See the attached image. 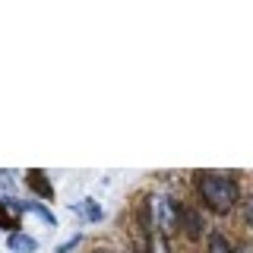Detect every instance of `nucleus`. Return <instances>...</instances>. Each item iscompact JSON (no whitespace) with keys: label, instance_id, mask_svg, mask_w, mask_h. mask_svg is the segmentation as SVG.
Masks as SVG:
<instances>
[{"label":"nucleus","instance_id":"nucleus-6","mask_svg":"<svg viewBox=\"0 0 253 253\" xmlns=\"http://www.w3.org/2000/svg\"><path fill=\"white\" fill-rule=\"evenodd\" d=\"M22 209L35 212V215L42 218V221H47V225H51V228L57 225V218H54V212H51V209H44V206H42V203H35V200H32V203H22Z\"/></svg>","mask_w":253,"mask_h":253},{"label":"nucleus","instance_id":"nucleus-4","mask_svg":"<svg viewBox=\"0 0 253 253\" xmlns=\"http://www.w3.org/2000/svg\"><path fill=\"white\" fill-rule=\"evenodd\" d=\"M10 250L13 253H35L38 250V241H35V237H29V234H22V231H16V234H10Z\"/></svg>","mask_w":253,"mask_h":253},{"label":"nucleus","instance_id":"nucleus-7","mask_svg":"<svg viewBox=\"0 0 253 253\" xmlns=\"http://www.w3.org/2000/svg\"><path fill=\"white\" fill-rule=\"evenodd\" d=\"M146 253H171V244H168V237H162V234H149Z\"/></svg>","mask_w":253,"mask_h":253},{"label":"nucleus","instance_id":"nucleus-10","mask_svg":"<svg viewBox=\"0 0 253 253\" xmlns=\"http://www.w3.org/2000/svg\"><path fill=\"white\" fill-rule=\"evenodd\" d=\"M187 237H200V221H196V212H187Z\"/></svg>","mask_w":253,"mask_h":253},{"label":"nucleus","instance_id":"nucleus-13","mask_svg":"<svg viewBox=\"0 0 253 253\" xmlns=\"http://www.w3.org/2000/svg\"><path fill=\"white\" fill-rule=\"evenodd\" d=\"M234 253H253V247H250V244H244V247H237Z\"/></svg>","mask_w":253,"mask_h":253},{"label":"nucleus","instance_id":"nucleus-3","mask_svg":"<svg viewBox=\"0 0 253 253\" xmlns=\"http://www.w3.org/2000/svg\"><path fill=\"white\" fill-rule=\"evenodd\" d=\"M19 212H22V203L3 196V200H0V228H10L16 234V215H19Z\"/></svg>","mask_w":253,"mask_h":253},{"label":"nucleus","instance_id":"nucleus-11","mask_svg":"<svg viewBox=\"0 0 253 253\" xmlns=\"http://www.w3.org/2000/svg\"><path fill=\"white\" fill-rule=\"evenodd\" d=\"M244 215H247V225H250V231H253V193L244 200Z\"/></svg>","mask_w":253,"mask_h":253},{"label":"nucleus","instance_id":"nucleus-8","mask_svg":"<svg viewBox=\"0 0 253 253\" xmlns=\"http://www.w3.org/2000/svg\"><path fill=\"white\" fill-rule=\"evenodd\" d=\"M209 253H234V247H231V244H228V237L225 234H212L209 237Z\"/></svg>","mask_w":253,"mask_h":253},{"label":"nucleus","instance_id":"nucleus-1","mask_svg":"<svg viewBox=\"0 0 253 253\" xmlns=\"http://www.w3.org/2000/svg\"><path fill=\"white\" fill-rule=\"evenodd\" d=\"M196 190H200L206 209H212L215 215H228L237 203H241V187L231 174L221 171H200L196 174Z\"/></svg>","mask_w":253,"mask_h":253},{"label":"nucleus","instance_id":"nucleus-14","mask_svg":"<svg viewBox=\"0 0 253 253\" xmlns=\"http://www.w3.org/2000/svg\"><path fill=\"white\" fill-rule=\"evenodd\" d=\"M92 253H105V250H92Z\"/></svg>","mask_w":253,"mask_h":253},{"label":"nucleus","instance_id":"nucleus-2","mask_svg":"<svg viewBox=\"0 0 253 253\" xmlns=\"http://www.w3.org/2000/svg\"><path fill=\"white\" fill-rule=\"evenodd\" d=\"M146 209H149V218H152V221H149V234L171 237L180 228V206L174 203V196L152 193L146 200Z\"/></svg>","mask_w":253,"mask_h":253},{"label":"nucleus","instance_id":"nucleus-9","mask_svg":"<svg viewBox=\"0 0 253 253\" xmlns=\"http://www.w3.org/2000/svg\"><path fill=\"white\" fill-rule=\"evenodd\" d=\"M29 184L35 187L38 193L44 196V200H51V196H54V190H51V184H44V180H42V171H32V174H29Z\"/></svg>","mask_w":253,"mask_h":253},{"label":"nucleus","instance_id":"nucleus-5","mask_svg":"<svg viewBox=\"0 0 253 253\" xmlns=\"http://www.w3.org/2000/svg\"><path fill=\"white\" fill-rule=\"evenodd\" d=\"M73 212H83V215L89 218V221H101V215H105V212H101V206L95 203V200H83V203H73Z\"/></svg>","mask_w":253,"mask_h":253},{"label":"nucleus","instance_id":"nucleus-12","mask_svg":"<svg viewBox=\"0 0 253 253\" xmlns=\"http://www.w3.org/2000/svg\"><path fill=\"white\" fill-rule=\"evenodd\" d=\"M76 244H79V234H73L70 241H63L60 247H57V253H70V250H76Z\"/></svg>","mask_w":253,"mask_h":253}]
</instances>
